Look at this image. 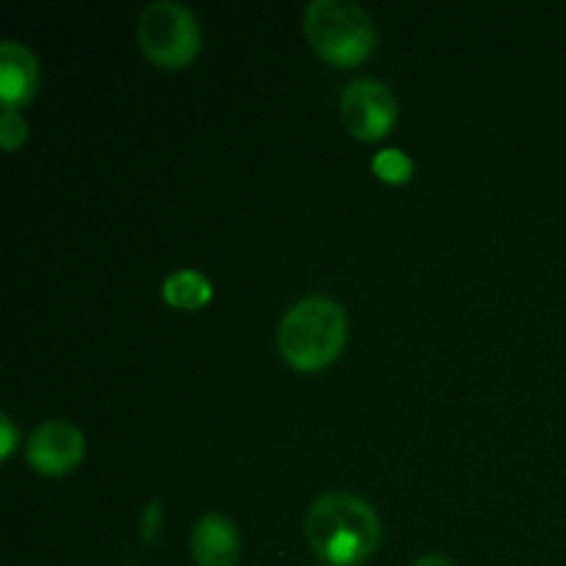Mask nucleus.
Wrapping results in <instances>:
<instances>
[{
  "instance_id": "20e7f679",
  "label": "nucleus",
  "mask_w": 566,
  "mask_h": 566,
  "mask_svg": "<svg viewBox=\"0 0 566 566\" xmlns=\"http://www.w3.org/2000/svg\"><path fill=\"white\" fill-rule=\"evenodd\" d=\"M138 42L160 66H186L202 48V28L193 11L177 0H153L138 14Z\"/></svg>"
},
{
  "instance_id": "9d476101",
  "label": "nucleus",
  "mask_w": 566,
  "mask_h": 566,
  "mask_svg": "<svg viewBox=\"0 0 566 566\" xmlns=\"http://www.w3.org/2000/svg\"><path fill=\"white\" fill-rule=\"evenodd\" d=\"M370 169H374L381 180L390 182V186H403V182H409V177H412L415 160L409 158L403 149L385 147L374 155V160H370Z\"/></svg>"
},
{
  "instance_id": "f257e3e1",
  "label": "nucleus",
  "mask_w": 566,
  "mask_h": 566,
  "mask_svg": "<svg viewBox=\"0 0 566 566\" xmlns=\"http://www.w3.org/2000/svg\"><path fill=\"white\" fill-rule=\"evenodd\" d=\"M310 547L332 566L363 564L381 536L374 506L352 492H326L304 520Z\"/></svg>"
},
{
  "instance_id": "4468645a",
  "label": "nucleus",
  "mask_w": 566,
  "mask_h": 566,
  "mask_svg": "<svg viewBox=\"0 0 566 566\" xmlns=\"http://www.w3.org/2000/svg\"><path fill=\"white\" fill-rule=\"evenodd\" d=\"M158 517H160V506L158 501H155L147 506V523H144V536H147V539H153V523L158 525Z\"/></svg>"
},
{
  "instance_id": "6e6552de",
  "label": "nucleus",
  "mask_w": 566,
  "mask_h": 566,
  "mask_svg": "<svg viewBox=\"0 0 566 566\" xmlns=\"http://www.w3.org/2000/svg\"><path fill=\"white\" fill-rule=\"evenodd\" d=\"M39 88V61L28 44L3 39L0 44V97L6 108L28 103Z\"/></svg>"
},
{
  "instance_id": "f8f14e48",
  "label": "nucleus",
  "mask_w": 566,
  "mask_h": 566,
  "mask_svg": "<svg viewBox=\"0 0 566 566\" xmlns=\"http://www.w3.org/2000/svg\"><path fill=\"white\" fill-rule=\"evenodd\" d=\"M14 442H17V431H14V420L9 415H0V453L9 457L14 451Z\"/></svg>"
},
{
  "instance_id": "9b49d317",
  "label": "nucleus",
  "mask_w": 566,
  "mask_h": 566,
  "mask_svg": "<svg viewBox=\"0 0 566 566\" xmlns=\"http://www.w3.org/2000/svg\"><path fill=\"white\" fill-rule=\"evenodd\" d=\"M28 138V122L22 119V114L17 108H3V116H0V142H3L6 149L20 147Z\"/></svg>"
},
{
  "instance_id": "0eeeda50",
  "label": "nucleus",
  "mask_w": 566,
  "mask_h": 566,
  "mask_svg": "<svg viewBox=\"0 0 566 566\" xmlns=\"http://www.w3.org/2000/svg\"><path fill=\"white\" fill-rule=\"evenodd\" d=\"M191 553L199 566H235L241 556V534L230 517L208 512L191 531Z\"/></svg>"
},
{
  "instance_id": "7ed1b4c3",
  "label": "nucleus",
  "mask_w": 566,
  "mask_h": 566,
  "mask_svg": "<svg viewBox=\"0 0 566 566\" xmlns=\"http://www.w3.org/2000/svg\"><path fill=\"white\" fill-rule=\"evenodd\" d=\"M304 33L321 59L352 66L376 50L374 17L354 0H313L304 6Z\"/></svg>"
},
{
  "instance_id": "1a4fd4ad",
  "label": "nucleus",
  "mask_w": 566,
  "mask_h": 566,
  "mask_svg": "<svg viewBox=\"0 0 566 566\" xmlns=\"http://www.w3.org/2000/svg\"><path fill=\"white\" fill-rule=\"evenodd\" d=\"M164 298L177 310H199L213 298V282L197 269H177L164 280Z\"/></svg>"
},
{
  "instance_id": "39448f33",
  "label": "nucleus",
  "mask_w": 566,
  "mask_h": 566,
  "mask_svg": "<svg viewBox=\"0 0 566 566\" xmlns=\"http://www.w3.org/2000/svg\"><path fill=\"white\" fill-rule=\"evenodd\" d=\"M340 114L348 130L363 142H379L398 119V99L379 77H357L343 88Z\"/></svg>"
},
{
  "instance_id": "423d86ee",
  "label": "nucleus",
  "mask_w": 566,
  "mask_h": 566,
  "mask_svg": "<svg viewBox=\"0 0 566 566\" xmlns=\"http://www.w3.org/2000/svg\"><path fill=\"white\" fill-rule=\"evenodd\" d=\"M86 453V437L75 423L64 418L44 420L28 437L25 457L39 473L44 475H64L81 464Z\"/></svg>"
},
{
  "instance_id": "f03ea898",
  "label": "nucleus",
  "mask_w": 566,
  "mask_h": 566,
  "mask_svg": "<svg viewBox=\"0 0 566 566\" xmlns=\"http://www.w3.org/2000/svg\"><path fill=\"white\" fill-rule=\"evenodd\" d=\"M346 310L329 296H304L282 315L280 352L293 368L318 370L340 357L348 335Z\"/></svg>"
},
{
  "instance_id": "ddd939ff",
  "label": "nucleus",
  "mask_w": 566,
  "mask_h": 566,
  "mask_svg": "<svg viewBox=\"0 0 566 566\" xmlns=\"http://www.w3.org/2000/svg\"><path fill=\"white\" fill-rule=\"evenodd\" d=\"M415 566H457L451 562L448 556H442V553H426V556H420Z\"/></svg>"
}]
</instances>
